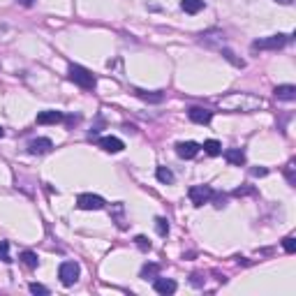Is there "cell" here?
Returning a JSON list of instances; mask_svg holds the SVG:
<instances>
[{
	"instance_id": "cell-17",
	"label": "cell",
	"mask_w": 296,
	"mask_h": 296,
	"mask_svg": "<svg viewBox=\"0 0 296 296\" xmlns=\"http://www.w3.org/2000/svg\"><path fill=\"white\" fill-rule=\"evenodd\" d=\"M21 261H23L28 268H37V264H40V259H37V255L33 250H23V252H21Z\"/></svg>"
},
{
	"instance_id": "cell-19",
	"label": "cell",
	"mask_w": 296,
	"mask_h": 296,
	"mask_svg": "<svg viewBox=\"0 0 296 296\" xmlns=\"http://www.w3.org/2000/svg\"><path fill=\"white\" fill-rule=\"evenodd\" d=\"M157 273H160V266L157 264H144L141 266V278H157Z\"/></svg>"
},
{
	"instance_id": "cell-6",
	"label": "cell",
	"mask_w": 296,
	"mask_h": 296,
	"mask_svg": "<svg viewBox=\"0 0 296 296\" xmlns=\"http://www.w3.org/2000/svg\"><path fill=\"white\" fill-rule=\"evenodd\" d=\"M187 195H190V201L195 206H204L211 201L213 197V187L211 185H192L190 190H187Z\"/></svg>"
},
{
	"instance_id": "cell-20",
	"label": "cell",
	"mask_w": 296,
	"mask_h": 296,
	"mask_svg": "<svg viewBox=\"0 0 296 296\" xmlns=\"http://www.w3.org/2000/svg\"><path fill=\"white\" fill-rule=\"evenodd\" d=\"M155 176H157V181H160V183H167V185H169V183H174V174H171L167 167H157Z\"/></svg>"
},
{
	"instance_id": "cell-11",
	"label": "cell",
	"mask_w": 296,
	"mask_h": 296,
	"mask_svg": "<svg viewBox=\"0 0 296 296\" xmlns=\"http://www.w3.org/2000/svg\"><path fill=\"white\" fill-rule=\"evenodd\" d=\"M63 121V114L61 111H53V109H46L37 114V125H56V123Z\"/></svg>"
},
{
	"instance_id": "cell-16",
	"label": "cell",
	"mask_w": 296,
	"mask_h": 296,
	"mask_svg": "<svg viewBox=\"0 0 296 296\" xmlns=\"http://www.w3.org/2000/svg\"><path fill=\"white\" fill-rule=\"evenodd\" d=\"M222 37H225V35H222L220 31L206 33V35H201V44H206V46H220L222 42H225V40H222Z\"/></svg>"
},
{
	"instance_id": "cell-9",
	"label": "cell",
	"mask_w": 296,
	"mask_h": 296,
	"mask_svg": "<svg viewBox=\"0 0 296 296\" xmlns=\"http://www.w3.org/2000/svg\"><path fill=\"white\" fill-rule=\"evenodd\" d=\"M187 116H190V121L197 123V125H206V123H211L213 111L204 109V106H192V109L187 111Z\"/></svg>"
},
{
	"instance_id": "cell-4",
	"label": "cell",
	"mask_w": 296,
	"mask_h": 296,
	"mask_svg": "<svg viewBox=\"0 0 296 296\" xmlns=\"http://www.w3.org/2000/svg\"><path fill=\"white\" fill-rule=\"evenodd\" d=\"M76 206L81 211H102L106 206V201L100 195H91V192H84V195L76 197Z\"/></svg>"
},
{
	"instance_id": "cell-14",
	"label": "cell",
	"mask_w": 296,
	"mask_h": 296,
	"mask_svg": "<svg viewBox=\"0 0 296 296\" xmlns=\"http://www.w3.org/2000/svg\"><path fill=\"white\" fill-rule=\"evenodd\" d=\"M225 160L229 162V165L241 167V165H246V153H243L241 148H227V151H225Z\"/></svg>"
},
{
	"instance_id": "cell-30",
	"label": "cell",
	"mask_w": 296,
	"mask_h": 296,
	"mask_svg": "<svg viewBox=\"0 0 296 296\" xmlns=\"http://www.w3.org/2000/svg\"><path fill=\"white\" fill-rule=\"evenodd\" d=\"M268 169H252V176H266Z\"/></svg>"
},
{
	"instance_id": "cell-33",
	"label": "cell",
	"mask_w": 296,
	"mask_h": 296,
	"mask_svg": "<svg viewBox=\"0 0 296 296\" xmlns=\"http://www.w3.org/2000/svg\"><path fill=\"white\" fill-rule=\"evenodd\" d=\"M3 134H5V130H3V127H0V137H3Z\"/></svg>"
},
{
	"instance_id": "cell-10",
	"label": "cell",
	"mask_w": 296,
	"mask_h": 296,
	"mask_svg": "<svg viewBox=\"0 0 296 296\" xmlns=\"http://www.w3.org/2000/svg\"><path fill=\"white\" fill-rule=\"evenodd\" d=\"M97 144H100V148H104L106 153H121L123 148H125V144H123L118 137H102V139H97Z\"/></svg>"
},
{
	"instance_id": "cell-18",
	"label": "cell",
	"mask_w": 296,
	"mask_h": 296,
	"mask_svg": "<svg viewBox=\"0 0 296 296\" xmlns=\"http://www.w3.org/2000/svg\"><path fill=\"white\" fill-rule=\"evenodd\" d=\"M204 151L208 153V155H220L222 146H220V141H218V139H208V141H204Z\"/></svg>"
},
{
	"instance_id": "cell-26",
	"label": "cell",
	"mask_w": 296,
	"mask_h": 296,
	"mask_svg": "<svg viewBox=\"0 0 296 296\" xmlns=\"http://www.w3.org/2000/svg\"><path fill=\"white\" fill-rule=\"evenodd\" d=\"M282 248H285V252H289V255H291V252L296 250V238H294V236H287L285 241H282Z\"/></svg>"
},
{
	"instance_id": "cell-2",
	"label": "cell",
	"mask_w": 296,
	"mask_h": 296,
	"mask_svg": "<svg viewBox=\"0 0 296 296\" xmlns=\"http://www.w3.org/2000/svg\"><path fill=\"white\" fill-rule=\"evenodd\" d=\"M67 76H70V81H74L79 88H84V91H93V88H95V76H93V72L81 67V65H70Z\"/></svg>"
},
{
	"instance_id": "cell-15",
	"label": "cell",
	"mask_w": 296,
	"mask_h": 296,
	"mask_svg": "<svg viewBox=\"0 0 296 296\" xmlns=\"http://www.w3.org/2000/svg\"><path fill=\"white\" fill-rule=\"evenodd\" d=\"M181 7L185 14H199L204 10V0H181Z\"/></svg>"
},
{
	"instance_id": "cell-24",
	"label": "cell",
	"mask_w": 296,
	"mask_h": 296,
	"mask_svg": "<svg viewBox=\"0 0 296 296\" xmlns=\"http://www.w3.org/2000/svg\"><path fill=\"white\" fill-rule=\"evenodd\" d=\"M155 227H157V234H160V236H167V234H169V225H167L165 218H157V220H155Z\"/></svg>"
},
{
	"instance_id": "cell-5",
	"label": "cell",
	"mask_w": 296,
	"mask_h": 296,
	"mask_svg": "<svg viewBox=\"0 0 296 296\" xmlns=\"http://www.w3.org/2000/svg\"><path fill=\"white\" fill-rule=\"evenodd\" d=\"M58 278H61V282L65 287L74 285L79 280V264L76 261H63L61 268H58Z\"/></svg>"
},
{
	"instance_id": "cell-12",
	"label": "cell",
	"mask_w": 296,
	"mask_h": 296,
	"mask_svg": "<svg viewBox=\"0 0 296 296\" xmlns=\"http://www.w3.org/2000/svg\"><path fill=\"white\" fill-rule=\"evenodd\" d=\"M153 289H155L157 294H162V296H169V294H174V291H176V282L171 280V278H155Z\"/></svg>"
},
{
	"instance_id": "cell-8",
	"label": "cell",
	"mask_w": 296,
	"mask_h": 296,
	"mask_svg": "<svg viewBox=\"0 0 296 296\" xmlns=\"http://www.w3.org/2000/svg\"><path fill=\"white\" fill-rule=\"evenodd\" d=\"M201 146L195 144V141H181V144H176V155L183 157V160H192V157L199 153Z\"/></svg>"
},
{
	"instance_id": "cell-31",
	"label": "cell",
	"mask_w": 296,
	"mask_h": 296,
	"mask_svg": "<svg viewBox=\"0 0 296 296\" xmlns=\"http://www.w3.org/2000/svg\"><path fill=\"white\" fill-rule=\"evenodd\" d=\"M19 3H21L23 7H33V5H35V0H19Z\"/></svg>"
},
{
	"instance_id": "cell-22",
	"label": "cell",
	"mask_w": 296,
	"mask_h": 296,
	"mask_svg": "<svg viewBox=\"0 0 296 296\" xmlns=\"http://www.w3.org/2000/svg\"><path fill=\"white\" fill-rule=\"evenodd\" d=\"M222 56H225V58H227V61H229V63H234L236 67H246V61H238V58H236V56L231 53L229 49H222Z\"/></svg>"
},
{
	"instance_id": "cell-1",
	"label": "cell",
	"mask_w": 296,
	"mask_h": 296,
	"mask_svg": "<svg viewBox=\"0 0 296 296\" xmlns=\"http://www.w3.org/2000/svg\"><path fill=\"white\" fill-rule=\"evenodd\" d=\"M264 102L259 100L257 95H250V93H231L229 97H222L220 106L227 111H255Z\"/></svg>"
},
{
	"instance_id": "cell-21",
	"label": "cell",
	"mask_w": 296,
	"mask_h": 296,
	"mask_svg": "<svg viewBox=\"0 0 296 296\" xmlns=\"http://www.w3.org/2000/svg\"><path fill=\"white\" fill-rule=\"evenodd\" d=\"M137 95H139L141 100H146V102H153V104L162 102V93H146V91H137Z\"/></svg>"
},
{
	"instance_id": "cell-25",
	"label": "cell",
	"mask_w": 296,
	"mask_h": 296,
	"mask_svg": "<svg viewBox=\"0 0 296 296\" xmlns=\"http://www.w3.org/2000/svg\"><path fill=\"white\" fill-rule=\"evenodd\" d=\"M0 259H3V261H12L10 259V243H7V241H0Z\"/></svg>"
},
{
	"instance_id": "cell-3",
	"label": "cell",
	"mask_w": 296,
	"mask_h": 296,
	"mask_svg": "<svg viewBox=\"0 0 296 296\" xmlns=\"http://www.w3.org/2000/svg\"><path fill=\"white\" fill-rule=\"evenodd\" d=\"M289 40H291L289 35L278 33V35H271V37H264V40L252 42V51H278V49H282Z\"/></svg>"
},
{
	"instance_id": "cell-32",
	"label": "cell",
	"mask_w": 296,
	"mask_h": 296,
	"mask_svg": "<svg viewBox=\"0 0 296 296\" xmlns=\"http://www.w3.org/2000/svg\"><path fill=\"white\" fill-rule=\"evenodd\" d=\"M276 3H280V5H291L294 0H276Z\"/></svg>"
},
{
	"instance_id": "cell-27",
	"label": "cell",
	"mask_w": 296,
	"mask_h": 296,
	"mask_svg": "<svg viewBox=\"0 0 296 296\" xmlns=\"http://www.w3.org/2000/svg\"><path fill=\"white\" fill-rule=\"evenodd\" d=\"M28 289H31L33 294H42V296L49 294V289H46L44 285H40V282H31V285H28Z\"/></svg>"
},
{
	"instance_id": "cell-28",
	"label": "cell",
	"mask_w": 296,
	"mask_h": 296,
	"mask_svg": "<svg viewBox=\"0 0 296 296\" xmlns=\"http://www.w3.org/2000/svg\"><path fill=\"white\" fill-rule=\"evenodd\" d=\"M287 181H289V185H296V178H294V162H289V165H287Z\"/></svg>"
},
{
	"instance_id": "cell-13",
	"label": "cell",
	"mask_w": 296,
	"mask_h": 296,
	"mask_svg": "<svg viewBox=\"0 0 296 296\" xmlns=\"http://www.w3.org/2000/svg\"><path fill=\"white\" fill-rule=\"evenodd\" d=\"M276 97L278 100H285V102H294L296 100V86L287 84V86H276Z\"/></svg>"
},
{
	"instance_id": "cell-23",
	"label": "cell",
	"mask_w": 296,
	"mask_h": 296,
	"mask_svg": "<svg viewBox=\"0 0 296 296\" xmlns=\"http://www.w3.org/2000/svg\"><path fill=\"white\" fill-rule=\"evenodd\" d=\"M134 243H137V248H139V250H144V252H148V250H151V241H148L146 236H137V238H134Z\"/></svg>"
},
{
	"instance_id": "cell-29",
	"label": "cell",
	"mask_w": 296,
	"mask_h": 296,
	"mask_svg": "<svg viewBox=\"0 0 296 296\" xmlns=\"http://www.w3.org/2000/svg\"><path fill=\"white\" fill-rule=\"evenodd\" d=\"M211 199L216 201V208H222V206H225V201H227V197L225 195H216V192H213Z\"/></svg>"
},
{
	"instance_id": "cell-7",
	"label": "cell",
	"mask_w": 296,
	"mask_h": 296,
	"mask_svg": "<svg viewBox=\"0 0 296 296\" xmlns=\"http://www.w3.org/2000/svg\"><path fill=\"white\" fill-rule=\"evenodd\" d=\"M51 148H53V141L46 139V137L33 139L31 144H28V153H31V155H44V153H49Z\"/></svg>"
}]
</instances>
